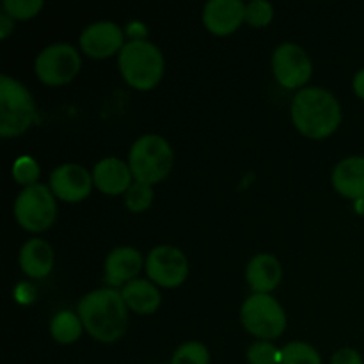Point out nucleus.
<instances>
[{
  "label": "nucleus",
  "mask_w": 364,
  "mask_h": 364,
  "mask_svg": "<svg viewBox=\"0 0 364 364\" xmlns=\"http://www.w3.org/2000/svg\"><path fill=\"white\" fill-rule=\"evenodd\" d=\"M173 159V148L162 135L146 134L132 144L128 166L135 181L153 185L171 173Z\"/></svg>",
  "instance_id": "4"
},
{
  "label": "nucleus",
  "mask_w": 364,
  "mask_h": 364,
  "mask_svg": "<svg viewBox=\"0 0 364 364\" xmlns=\"http://www.w3.org/2000/svg\"><path fill=\"white\" fill-rule=\"evenodd\" d=\"M272 70L281 85L297 89L311 78L313 64L302 46L295 43H281L274 50Z\"/></svg>",
  "instance_id": "9"
},
{
  "label": "nucleus",
  "mask_w": 364,
  "mask_h": 364,
  "mask_svg": "<svg viewBox=\"0 0 364 364\" xmlns=\"http://www.w3.org/2000/svg\"><path fill=\"white\" fill-rule=\"evenodd\" d=\"M333 185L341 196L364 199V156H347L333 169Z\"/></svg>",
  "instance_id": "17"
},
{
  "label": "nucleus",
  "mask_w": 364,
  "mask_h": 364,
  "mask_svg": "<svg viewBox=\"0 0 364 364\" xmlns=\"http://www.w3.org/2000/svg\"><path fill=\"white\" fill-rule=\"evenodd\" d=\"M245 277L255 294H270L281 283L283 267L274 255L259 252V255L252 256L251 262L247 263Z\"/></svg>",
  "instance_id": "15"
},
{
  "label": "nucleus",
  "mask_w": 364,
  "mask_h": 364,
  "mask_svg": "<svg viewBox=\"0 0 364 364\" xmlns=\"http://www.w3.org/2000/svg\"><path fill=\"white\" fill-rule=\"evenodd\" d=\"M331 364H363V358L359 355L358 350L345 347L340 348V350L333 355Z\"/></svg>",
  "instance_id": "28"
},
{
  "label": "nucleus",
  "mask_w": 364,
  "mask_h": 364,
  "mask_svg": "<svg viewBox=\"0 0 364 364\" xmlns=\"http://www.w3.org/2000/svg\"><path fill=\"white\" fill-rule=\"evenodd\" d=\"M160 364H164V363H160Z\"/></svg>",
  "instance_id": "31"
},
{
  "label": "nucleus",
  "mask_w": 364,
  "mask_h": 364,
  "mask_svg": "<svg viewBox=\"0 0 364 364\" xmlns=\"http://www.w3.org/2000/svg\"><path fill=\"white\" fill-rule=\"evenodd\" d=\"M92 176L80 164H63L50 174V191L66 203H78L89 196Z\"/></svg>",
  "instance_id": "11"
},
{
  "label": "nucleus",
  "mask_w": 364,
  "mask_h": 364,
  "mask_svg": "<svg viewBox=\"0 0 364 364\" xmlns=\"http://www.w3.org/2000/svg\"><path fill=\"white\" fill-rule=\"evenodd\" d=\"M117 63L124 80L141 91L155 87L164 75L162 52L148 39L137 38L124 43Z\"/></svg>",
  "instance_id": "3"
},
{
  "label": "nucleus",
  "mask_w": 364,
  "mask_h": 364,
  "mask_svg": "<svg viewBox=\"0 0 364 364\" xmlns=\"http://www.w3.org/2000/svg\"><path fill=\"white\" fill-rule=\"evenodd\" d=\"M146 272L160 287L176 288L188 276L187 256L173 245H156L146 258Z\"/></svg>",
  "instance_id": "10"
},
{
  "label": "nucleus",
  "mask_w": 364,
  "mask_h": 364,
  "mask_svg": "<svg viewBox=\"0 0 364 364\" xmlns=\"http://www.w3.org/2000/svg\"><path fill=\"white\" fill-rule=\"evenodd\" d=\"M14 217L27 231L48 230L57 217L53 192L41 183L25 187L14 201Z\"/></svg>",
  "instance_id": "7"
},
{
  "label": "nucleus",
  "mask_w": 364,
  "mask_h": 364,
  "mask_svg": "<svg viewBox=\"0 0 364 364\" xmlns=\"http://www.w3.org/2000/svg\"><path fill=\"white\" fill-rule=\"evenodd\" d=\"M78 316L85 331L103 343L117 341L128 327V306L116 288H98L78 302Z\"/></svg>",
  "instance_id": "1"
},
{
  "label": "nucleus",
  "mask_w": 364,
  "mask_h": 364,
  "mask_svg": "<svg viewBox=\"0 0 364 364\" xmlns=\"http://www.w3.org/2000/svg\"><path fill=\"white\" fill-rule=\"evenodd\" d=\"M124 302H127L128 308L135 313H141V315H151L159 309L160 301V291L151 281L148 279H132L121 290Z\"/></svg>",
  "instance_id": "19"
},
{
  "label": "nucleus",
  "mask_w": 364,
  "mask_h": 364,
  "mask_svg": "<svg viewBox=\"0 0 364 364\" xmlns=\"http://www.w3.org/2000/svg\"><path fill=\"white\" fill-rule=\"evenodd\" d=\"M20 267L28 277H46L53 269V249L41 238L27 240L20 249Z\"/></svg>",
  "instance_id": "18"
},
{
  "label": "nucleus",
  "mask_w": 364,
  "mask_h": 364,
  "mask_svg": "<svg viewBox=\"0 0 364 364\" xmlns=\"http://www.w3.org/2000/svg\"><path fill=\"white\" fill-rule=\"evenodd\" d=\"M291 119L301 134L313 139H323L340 127V102L327 89L304 87L294 96Z\"/></svg>",
  "instance_id": "2"
},
{
  "label": "nucleus",
  "mask_w": 364,
  "mask_h": 364,
  "mask_svg": "<svg viewBox=\"0 0 364 364\" xmlns=\"http://www.w3.org/2000/svg\"><path fill=\"white\" fill-rule=\"evenodd\" d=\"M14 28V18H11L9 14L4 11L2 14H0V38H7V36L13 32Z\"/></svg>",
  "instance_id": "29"
},
{
  "label": "nucleus",
  "mask_w": 364,
  "mask_h": 364,
  "mask_svg": "<svg viewBox=\"0 0 364 364\" xmlns=\"http://www.w3.org/2000/svg\"><path fill=\"white\" fill-rule=\"evenodd\" d=\"M36 103L21 82L2 75L0 77V135L16 137L36 121Z\"/></svg>",
  "instance_id": "5"
},
{
  "label": "nucleus",
  "mask_w": 364,
  "mask_h": 364,
  "mask_svg": "<svg viewBox=\"0 0 364 364\" xmlns=\"http://www.w3.org/2000/svg\"><path fill=\"white\" fill-rule=\"evenodd\" d=\"M80 53L70 43H52L36 57V75L46 85H64L80 71Z\"/></svg>",
  "instance_id": "8"
},
{
  "label": "nucleus",
  "mask_w": 364,
  "mask_h": 364,
  "mask_svg": "<svg viewBox=\"0 0 364 364\" xmlns=\"http://www.w3.org/2000/svg\"><path fill=\"white\" fill-rule=\"evenodd\" d=\"M272 16L274 7L267 0H251L245 4V21H249L252 27H265L272 21Z\"/></svg>",
  "instance_id": "25"
},
{
  "label": "nucleus",
  "mask_w": 364,
  "mask_h": 364,
  "mask_svg": "<svg viewBox=\"0 0 364 364\" xmlns=\"http://www.w3.org/2000/svg\"><path fill=\"white\" fill-rule=\"evenodd\" d=\"M244 20L245 4L242 0H208L203 9V21L213 34H231Z\"/></svg>",
  "instance_id": "13"
},
{
  "label": "nucleus",
  "mask_w": 364,
  "mask_h": 364,
  "mask_svg": "<svg viewBox=\"0 0 364 364\" xmlns=\"http://www.w3.org/2000/svg\"><path fill=\"white\" fill-rule=\"evenodd\" d=\"M142 270V255L134 247H116L105 259V279L109 284L128 283Z\"/></svg>",
  "instance_id": "16"
},
{
  "label": "nucleus",
  "mask_w": 364,
  "mask_h": 364,
  "mask_svg": "<svg viewBox=\"0 0 364 364\" xmlns=\"http://www.w3.org/2000/svg\"><path fill=\"white\" fill-rule=\"evenodd\" d=\"M208 348L199 341H187L174 350L171 364H208Z\"/></svg>",
  "instance_id": "23"
},
{
  "label": "nucleus",
  "mask_w": 364,
  "mask_h": 364,
  "mask_svg": "<svg viewBox=\"0 0 364 364\" xmlns=\"http://www.w3.org/2000/svg\"><path fill=\"white\" fill-rule=\"evenodd\" d=\"M279 364H322L318 350L306 341H291L281 348Z\"/></svg>",
  "instance_id": "21"
},
{
  "label": "nucleus",
  "mask_w": 364,
  "mask_h": 364,
  "mask_svg": "<svg viewBox=\"0 0 364 364\" xmlns=\"http://www.w3.org/2000/svg\"><path fill=\"white\" fill-rule=\"evenodd\" d=\"M153 198H155V192H153L151 185L142 183V181H134L132 187L124 192V205H127L130 212L139 213L151 206Z\"/></svg>",
  "instance_id": "22"
},
{
  "label": "nucleus",
  "mask_w": 364,
  "mask_h": 364,
  "mask_svg": "<svg viewBox=\"0 0 364 364\" xmlns=\"http://www.w3.org/2000/svg\"><path fill=\"white\" fill-rule=\"evenodd\" d=\"M132 169L117 156H105L92 169V181L105 194H121L132 187Z\"/></svg>",
  "instance_id": "14"
},
{
  "label": "nucleus",
  "mask_w": 364,
  "mask_h": 364,
  "mask_svg": "<svg viewBox=\"0 0 364 364\" xmlns=\"http://www.w3.org/2000/svg\"><path fill=\"white\" fill-rule=\"evenodd\" d=\"M247 361L251 364H279L281 350H277L270 341H256L249 347Z\"/></svg>",
  "instance_id": "27"
},
{
  "label": "nucleus",
  "mask_w": 364,
  "mask_h": 364,
  "mask_svg": "<svg viewBox=\"0 0 364 364\" xmlns=\"http://www.w3.org/2000/svg\"><path fill=\"white\" fill-rule=\"evenodd\" d=\"M2 7L14 20H27L43 9V0H4Z\"/></svg>",
  "instance_id": "26"
},
{
  "label": "nucleus",
  "mask_w": 364,
  "mask_h": 364,
  "mask_svg": "<svg viewBox=\"0 0 364 364\" xmlns=\"http://www.w3.org/2000/svg\"><path fill=\"white\" fill-rule=\"evenodd\" d=\"M80 46L92 59H107L124 46V34L114 21L103 20L87 25L80 34Z\"/></svg>",
  "instance_id": "12"
},
{
  "label": "nucleus",
  "mask_w": 364,
  "mask_h": 364,
  "mask_svg": "<svg viewBox=\"0 0 364 364\" xmlns=\"http://www.w3.org/2000/svg\"><path fill=\"white\" fill-rule=\"evenodd\" d=\"M13 178L20 185L31 187V185L38 183L39 178V166L32 156H20L16 162L13 164Z\"/></svg>",
  "instance_id": "24"
},
{
  "label": "nucleus",
  "mask_w": 364,
  "mask_h": 364,
  "mask_svg": "<svg viewBox=\"0 0 364 364\" xmlns=\"http://www.w3.org/2000/svg\"><path fill=\"white\" fill-rule=\"evenodd\" d=\"M240 318L245 329L262 340H274L287 329V313L270 294H252L244 301Z\"/></svg>",
  "instance_id": "6"
},
{
  "label": "nucleus",
  "mask_w": 364,
  "mask_h": 364,
  "mask_svg": "<svg viewBox=\"0 0 364 364\" xmlns=\"http://www.w3.org/2000/svg\"><path fill=\"white\" fill-rule=\"evenodd\" d=\"M352 84H354L355 95L364 100V68H361V70L354 75V82H352Z\"/></svg>",
  "instance_id": "30"
},
{
  "label": "nucleus",
  "mask_w": 364,
  "mask_h": 364,
  "mask_svg": "<svg viewBox=\"0 0 364 364\" xmlns=\"http://www.w3.org/2000/svg\"><path fill=\"white\" fill-rule=\"evenodd\" d=\"M84 323H82L80 316L75 315L73 311H59L50 322V333H52L53 340L59 343L70 345L80 338Z\"/></svg>",
  "instance_id": "20"
}]
</instances>
